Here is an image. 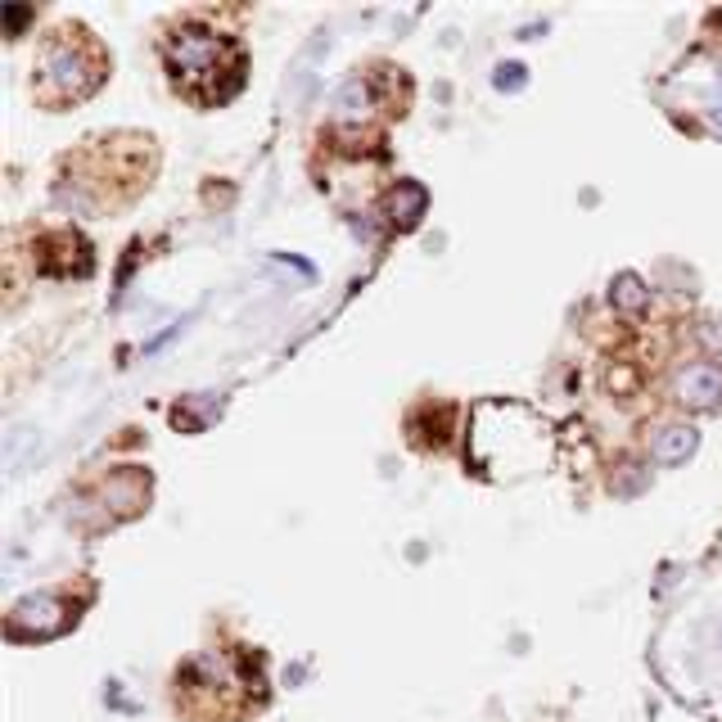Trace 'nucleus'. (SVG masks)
<instances>
[{
    "label": "nucleus",
    "instance_id": "nucleus-8",
    "mask_svg": "<svg viewBox=\"0 0 722 722\" xmlns=\"http://www.w3.org/2000/svg\"><path fill=\"white\" fill-rule=\"evenodd\" d=\"M614 303H619V307H628V312H637V307L645 303L641 281H637V276H619V285H614Z\"/></svg>",
    "mask_w": 722,
    "mask_h": 722
},
{
    "label": "nucleus",
    "instance_id": "nucleus-3",
    "mask_svg": "<svg viewBox=\"0 0 722 722\" xmlns=\"http://www.w3.org/2000/svg\"><path fill=\"white\" fill-rule=\"evenodd\" d=\"M154 176V141L150 136H104L87 141L78 154L63 159V185L73 181V190H63V200L91 204V209H118L150 185Z\"/></svg>",
    "mask_w": 722,
    "mask_h": 722
},
{
    "label": "nucleus",
    "instance_id": "nucleus-2",
    "mask_svg": "<svg viewBox=\"0 0 722 722\" xmlns=\"http://www.w3.org/2000/svg\"><path fill=\"white\" fill-rule=\"evenodd\" d=\"M163 63L176 95L194 104H226L244 87V45L200 19H185L163 37Z\"/></svg>",
    "mask_w": 722,
    "mask_h": 722
},
{
    "label": "nucleus",
    "instance_id": "nucleus-6",
    "mask_svg": "<svg viewBox=\"0 0 722 722\" xmlns=\"http://www.w3.org/2000/svg\"><path fill=\"white\" fill-rule=\"evenodd\" d=\"M678 393H682V403L695 407V411L722 407V366H691L678 379Z\"/></svg>",
    "mask_w": 722,
    "mask_h": 722
},
{
    "label": "nucleus",
    "instance_id": "nucleus-7",
    "mask_svg": "<svg viewBox=\"0 0 722 722\" xmlns=\"http://www.w3.org/2000/svg\"><path fill=\"white\" fill-rule=\"evenodd\" d=\"M691 451H695V429H687V425H673L654 438V461L660 466H682Z\"/></svg>",
    "mask_w": 722,
    "mask_h": 722
},
{
    "label": "nucleus",
    "instance_id": "nucleus-9",
    "mask_svg": "<svg viewBox=\"0 0 722 722\" xmlns=\"http://www.w3.org/2000/svg\"><path fill=\"white\" fill-rule=\"evenodd\" d=\"M497 87H523V69H519V63H510V69H501V78H497Z\"/></svg>",
    "mask_w": 722,
    "mask_h": 722
},
{
    "label": "nucleus",
    "instance_id": "nucleus-1",
    "mask_svg": "<svg viewBox=\"0 0 722 722\" xmlns=\"http://www.w3.org/2000/svg\"><path fill=\"white\" fill-rule=\"evenodd\" d=\"M267 704L262 660L248 650H209L176 669V709L190 722H240Z\"/></svg>",
    "mask_w": 722,
    "mask_h": 722
},
{
    "label": "nucleus",
    "instance_id": "nucleus-4",
    "mask_svg": "<svg viewBox=\"0 0 722 722\" xmlns=\"http://www.w3.org/2000/svg\"><path fill=\"white\" fill-rule=\"evenodd\" d=\"M104 78H109V50L82 23H63L37 50L32 95L45 109H69V104L95 95Z\"/></svg>",
    "mask_w": 722,
    "mask_h": 722
},
{
    "label": "nucleus",
    "instance_id": "nucleus-5",
    "mask_svg": "<svg viewBox=\"0 0 722 722\" xmlns=\"http://www.w3.org/2000/svg\"><path fill=\"white\" fill-rule=\"evenodd\" d=\"M32 267L45 276H91V244L69 226L45 231L32 244Z\"/></svg>",
    "mask_w": 722,
    "mask_h": 722
}]
</instances>
